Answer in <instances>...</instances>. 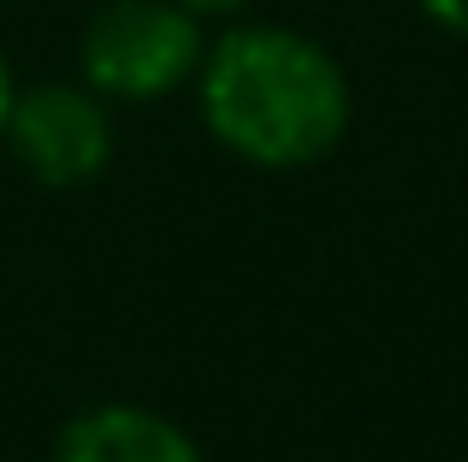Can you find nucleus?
Instances as JSON below:
<instances>
[{
    "instance_id": "f257e3e1",
    "label": "nucleus",
    "mask_w": 468,
    "mask_h": 462,
    "mask_svg": "<svg viewBox=\"0 0 468 462\" xmlns=\"http://www.w3.org/2000/svg\"><path fill=\"white\" fill-rule=\"evenodd\" d=\"M202 125L255 173L320 166L350 131V78L326 42L291 24H231L196 66Z\"/></svg>"
},
{
    "instance_id": "f03ea898",
    "label": "nucleus",
    "mask_w": 468,
    "mask_h": 462,
    "mask_svg": "<svg viewBox=\"0 0 468 462\" xmlns=\"http://www.w3.org/2000/svg\"><path fill=\"white\" fill-rule=\"evenodd\" d=\"M207 54L202 18L178 0H107L78 42V71L101 101H166Z\"/></svg>"
},
{
    "instance_id": "7ed1b4c3",
    "label": "nucleus",
    "mask_w": 468,
    "mask_h": 462,
    "mask_svg": "<svg viewBox=\"0 0 468 462\" xmlns=\"http://www.w3.org/2000/svg\"><path fill=\"white\" fill-rule=\"evenodd\" d=\"M6 149L42 190H83L113 161V113L90 83H36L12 95Z\"/></svg>"
},
{
    "instance_id": "20e7f679",
    "label": "nucleus",
    "mask_w": 468,
    "mask_h": 462,
    "mask_svg": "<svg viewBox=\"0 0 468 462\" xmlns=\"http://www.w3.org/2000/svg\"><path fill=\"white\" fill-rule=\"evenodd\" d=\"M54 462H202V445L149 404H95L59 427Z\"/></svg>"
},
{
    "instance_id": "39448f33",
    "label": "nucleus",
    "mask_w": 468,
    "mask_h": 462,
    "mask_svg": "<svg viewBox=\"0 0 468 462\" xmlns=\"http://www.w3.org/2000/svg\"><path fill=\"white\" fill-rule=\"evenodd\" d=\"M415 6H421L445 36H463L468 42V0H415Z\"/></svg>"
},
{
    "instance_id": "423d86ee",
    "label": "nucleus",
    "mask_w": 468,
    "mask_h": 462,
    "mask_svg": "<svg viewBox=\"0 0 468 462\" xmlns=\"http://www.w3.org/2000/svg\"><path fill=\"white\" fill-rule=\"evenodd\" d=\"M184 12H196V18H231V12H243L250 0H178Z\"/></svg>"
},
{
    "instance_id": "0eeeda50",
    "label": "nucleus",
    "mask_w": 468,
    "mask_h": 462,
    "mask_svg": "<svg viewBox=\"0 0 468 462\" xmlns=\"http://www.w3.org/2000/svg\"><path fill=\"white\" fill-rule=\"evenodd\" d=\"M12 95H18V83H12V66H6V54H0V131H6V113H12Z\"/></svg>"
}]
</instances>
